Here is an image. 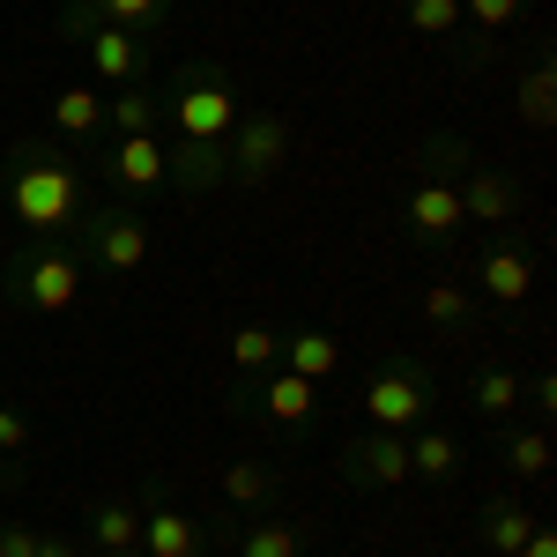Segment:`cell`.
<instances>
[{"label":"cell","instance_id":"1","mask_svg":"<svg viewBox=\"0 0 557 557\" xmlns=\"http://www.w3.org/2000/svg\"><path fill=\"white\" fill-rule=\"evenodd\" d=\"M238 89H231V67L223 60H186L172 67V83H164V127H172V186L186 201H201L209 186H223V141L238 127Z\"/></svg>","mask_w":557,"mask_h":557},{"label":"cell","instance_id":"2","mask_svg":"<svg viewBox=\"0 0 557 557\" xmlns=\"http://www.w3.org/2000/svg\"><path fill=\"white\" fill-rule=\"evenodd\" d=\"M0 201L8 215L30 231V238H75L83 215L97 209V186H89V164L67 149V141H8V164H0Z\"/></svg>","mask_w":557,"mask_h":557},{"label":"cell","instance_id":"3","mask_svg":"<svg viewBox=\"0 0 557 557\" xmlns=\"http://www.w3.org/2000/svg\"><path fill=\"white\" fill-rule=\"evenodd\" d=\"M83 283H89V268L75 238H23L0 260V305L23 312V320H60L83 298Z\"/></svg>","mask_w":557,"mask_h":557},{"label":"cell","instance_id":"4","mask_svg":"<svg viewBox=\"0 0 557 557\" xmlns=\"http://www.w3.org/2000/svg\"><path fill=\"white\" fill-rule=\"evenodd\" d=\"M357 417H364V431H417L424 417H438L431 364L424 357H380L357 386Z\"/></svg>","mask_w":557,"mask_h":557},{"label":"cell","instance_id":"5","mask_svg":"<svg viewBox=\"0 0 557 557\" xmlns=\"http://www.w3.org/2000/svg\"><path fill=\"white\" fill-rule=\"evenodd\" d=\"M223 409L231 417H260V424H275L283 438H305V431L320 424V386L298 380V372H253V380H238L231 372V386H223Z\"/></svg>","mask_w":557,"mask_h":557},{"label":"cell","instance_id":"6","mask_svg":"<svg viewBox=\"0 0 557 557\" xmlns=\"http://www.w3.org/2000/svg\"><path fill=\"white\" fill-rule=\"evenodd\" d=\"M75 246H83V268H97V275H141L157 231H149V215L134 201H97L83 215V231H75Z\"/></svg>","mask_w":557,"mask_h":557},{"label":"cell","instance_id":"7","mask_svg":"<svg viewBox=\"0 0 557 557\" xmlns=\"http://www.w3.org/2000/svg\"><path fill=\"white\" fill-rule=\"evenodd\" d=\"M283 164H290V112H275V104L238 112V127L223 141V178L231 186H268Z\"/></svg>","mask_w":557,"mask_h":557},{"label":"cell","instance_id":"8","mask_svg":"<svg viewBox=\"0 0 557 557\" xmlns=\"http://www.w3.org/2000/svg\"><path fill=\"white\" fill-rule=\"evenodd\" d=\"M89 164H97V178H104L120 201H141V194L172 186L164 134H97V141H89Z\"/></svg>","mask_w":557,"mask_h":557},{"label":"cell","instance_id":"9","mask_svg":"<svg viewBox=\"0 0 557 557\" xmlns=\"http://www.w3.org/2000/svg\"><path fill=\"white\" fill-rule=\"evenodd\" d=\"M335 475L349 491H401L409 483V431H349L335 446Z\"/></svg>","mask_w":557,"mask_h":557},{"label":"cell","instance_id":"10","mask_svg":"<svg viewBox=\"0 0 557 557\" xmlns=\"http://www.w3.org/2000/svg\"><path fill=\"white\" fill-rule=\"evenodd\" d=\"M454 186H461V178L424 172V164H417L409 201H401V223H409V238H417V246H454V238L469 231V215H461V194H454Z\"/></svg>","mask_w":557,"mask_h":557},{"label":"cell","instance_id":"11","mask_svg":"<svg viewBox=\"0 0 557 557\" xmlns=\"http://www.w3.org/2000/svg\"><path fill=\"white\" fill-rule=\"evenodd\" d=\"M475 290L491 305H528L535 298V260H528V231H520V223H506V231L483 238V253H475Z\"/></svg>","mask_w":557,"mask_h":557},{"label":"cell","instance_id":"12","mask_svg":"<svg viewBox=\"0 0 557 557\" xmlns=\"http://www.w3.org/2000/svg\"><path fill=\"white\" fill-rule=\"evenodd\" d=\"M134 506H141V550H149V557H209L201 520H186L172 506V483H157V475H149Z\"/></svg>","mask_w":557,"mask_h":557},{"label":"cell","instance_id":"13","mask_svg":"<svg viewBox=\"0 0 557 557\" xmlns=\"http://www.w3.org/2000/svg\"><path fill=\"white\" fill-rule=\"evenodd\" d=\"M89 67H97V83L104 89H127V83H149L157 75V38H141V30H112V23H97L83 38Z\"/></svg>","mask_w":557,"mask_h":557},{"label":"cell","instance_id":"14","mask_svg":"<svg viewBox=\"0 0 557 557\" xmlns=\"http://www.w3.org/2000/svg\"><path fill=\"white\" fill-rule=\"evenodd\" d=\"M164 15H172V0H60V38H75V45H83L89 30H97V23L157 38V30H164Z\"/></svg>","mask_w":557,"mask_h":557},{"label":"cell","instance_id":"15","mask_svg":"<svg viewBox=\"0 0 557 557\" xmlns=\"http://www.w3.org/2000/svg\"><path fill=\"white\" fill-rule=\"evenodd\" d=\"M454 194H461V215H469V223H483V231H506V223L520 215V178L498 172V164H469Z\"/></svg>","mask_w":557,"mask_h":557},{"label":"cell","instance_id":"16","mask_svg":"<svg viewBox=\"0 0 557 557\" xmlns=\"http://www.w3.org/2000/svg\"><path fill=\"white\" fill-rule=\"evenodd\" d=\"M424 327L438 343H483V298L469 283H424Z\"/></svg>","mask_w":557,"mask_h":557},{"label":"cell","instance_id":"17","mask_svg":"<svg viewBox=\"0 0 557 557\" xmlns=\"http://www.w3.org/2000/svg\"><path fill=\"white\" fill-rule=\"evenodd\" d=\"M469 469V446H461V431L424 417V424L409 431V483H454V475Z\"/></svg>","mask_w":557,"mask_h":557},{"label":"cell","instance_id":"18","mask_svg":"<svg viewBox=\"0 0 557 557\" xmlns=\"http://www.w3.org/2000/svg\"><path fill=\"white\" fill-rule=\"evenodd\" d=\"M520 15H528V0H461V30H469V45H461V67L498 60V45H506V30H513Z\"/></svg>","mask_w":557,"mask_h":557},{"label":"cell","instance_id":"19","mask_svg":"<svg viewBox=\"0 0 557 557\" xmlns=\"http://www.w3.org/2000/svg\"><path fill=\"white\" fill-rule=\"evenodd\" d=\"M215 543L231 557H305V535L290 528V520H275V513H253V520H238V528H215Z\"/></svg>","mask_w":557,"mask_h":557},{"label":"cell","instance_id":"20","mask_svg":"<svg viewBox=\"0 0 557 557\" xmlns=\"http://www.w3.org/2000/svg\"><path fill=\"white\" fill-rule=\"evenodd\" d=\"M104 134V97L97 83H67L52 97V141H67V149H89Z\"/></svg>","mask_w":557,"mask_h":557},{"label":"cell","instance_id":"21","mask_svg":"<svg viewBox=\"0 0 557 557\" xmlns=\"http://www.w3.org/2000/svg\"><path fill=\"white\" fill-rule=\"evenodd\" d=\"M491 446H498V461L520 475V483H543L550 475V424H491Z\"/></svg>","mask_w":557,"mask_h":557},{"label":"cell","instance_id":"22","mask_svg":"<svg viewBox=\"0 0 557 557\" xmlns=\"http://www.w3.org/2000/svg\"><path fill=\"white\" fill-rule=\"evenodd\" d=\"M275 364H283V372H298V380H312V386H327L335 372H343V343H335L327 327H290Z\"/></svg>","mask_w":557,"mask_h":557},{"label":"cell","instance_id":"23","mask_svg":"<svg viewBox=\"0 0 557 557\" xmlns=\"http://www.w3.org/2000/svg\"><path fill=\"white\" fill-rule=\"evenodd\" d=\"M223 498H231V513H238V520L275 513L283 475H275V461H231V469H223Z\"/></svg>","mask_w":557,"mask_h":557},{"label":"cell","instance_id":"24","mask_svg":"<svg viewBox=\"0 0 557 557\" xmlns=\"http://www.w3.org/2000/svg\"><path fill=\"white\" fill-rule=\"evenodd\" d=\"M104 134H164V89L127 83L104 97Z\"/></svg>","mask_w":557,"mask_h":557},{"label":"cell","instance_id":"25","mask_svg":"<svg viewBox=\"0 0 557 557\" xmlns=\"http://www.w3.org/2000/svg\"><path fill=\"white\" fill-rule=\"evenodd\" d=\"M469 409L483 424H513L520 417V372L513 364H475L469 372Z\"/></svg>","mask_w":557,"mask_h":557},{"label":"cell","instance_id":"26","mask_svg":"<svg viewBox=\"0 0 557 557\" xmlns=\"http://www.w3.org/2000/svg\"><path fill=\"white\" fill-rule=\"evenodd\" d=\"M475 535L491 543V557H520V543L535 535V513L520 498H483L475 506Z\"/></svg>","mask_w":557,"mask_h":557},{"label":"cell","instance_id":"27","mask_svg":"<svg viewBox=\"0 0 557 557\" xmlns=\"http://www.w3.org/2000/svg\"><path fill=\"white\" fill-rule=\"evenodd\" d=\"M89 550H134V543H141V506H134V498H97V506H89Z\"/></svg>","mask_w":557,"mask_h":557},{"label":"cell","instance_id":"28","mask_svg":"<svg viewBox=\"0 0 557 557\" xmlns=\"http://www.w3.org/2000/svg\"><path fill=\"white\" fill-rule=\"evenodd\" d=\"M520 120L543 134L557 120V75H550V45H535L528 52V67H520Z\"/></svg>","mask_w":557,"mask_h":557},{"label":"cell","instance_id":"29","mask_svg":"<svg viewBox=\"0 0 557 557\" xmlns=\"http://www.w3.org/2000/svg\"><path fill=\"white\" fill-rule=\"evenodd\" d=\"M275 357H283V335H275L268 320H246V327H231V372H238V380H253V372H275Z\"/></svg>","mask_w":557,"mask_h":557},{"label":"cell","instance_id":"30","mask_svg":"<svg viewBox=\"0 0 557 557\" xmlns=\"http://www.w3.org/2000/svg\"><path fill=\"white\" fill-rule=\"evenodd\" d=\"M394 8H401V30L424 45H446L461 30V0H394Z\"/></svg>","mask_w":557,"mask_h":557},{"label":"cell","instance_id":"31","mask_svg":"<svg viewBox=\"0 0 557 557\" xmlns=\"http://www.w3.org/2000/svg\"><path fill=\"white\" fill-rule=\"evenodd\" d=\"M38 446V431H30V417L15 409V401H0V461H23Z\"/></svg>","mask_w":557,"mask_h":557},{"label":"cell","instance_id":"32","mask_svg":"<svg viewBox=\"0 0 557 557\" xmlns=\"http://www.w3.org/2000/svg\"><path fill=\"white\" fill-rule=\"evenodd\" d=\"M0 557H38V528H23V520H0Z\"/></svg>","mask_w":557,"mask_h":557},{"label":"cell","instance_id":"33","mask_svg":"<svg viewBox=\"0 0 557 557\" xmlns=\"http://www.w3.org/2000/svg\"><path fill=\"white\" fill-rule=\"evenodd\" d=\"M520 557H557V535H550V528H543V520H535V535L520 543Z\"/></svg>","mask_w":557,"mask_h":557},{"label":"cell","instance_id":"34","mask_svg":"<svg viewBox=\"0 0 557 557\" xmlns=\"http://www.w3.org/2000/svg\"><path fill=\"white\" fill-rule=\"evenodd\" d=\"M38 557H83L75 535H38Z\"/></svg>","mask_w":557,"mask_h":557},{"label":"cell","instance_id":"35","mask_svg":"<svg viewBox=\"0 0 557 557\" xmlns=\"http://www.w3.org/2000/svg\"><path fill=\"white\" fill-rule=\"evenodd\" d=\"M23 483V461H0V491H15Z\"/></svg>","mask_w":557,"mask_h":557},{"label":"cell","instance_id":"36","mask_svg":"<svg viewBox=\"0 0 557 557\" xmlns=\"http://www.w3.org/2000/svg\"><path fill=\"white\" fill-rule=\"evenodd\" d=\"M97 557H149V550H141V543H134V550H97Z\"/></svg>","mask_w":557,"mask_h":557}]
</instances>
